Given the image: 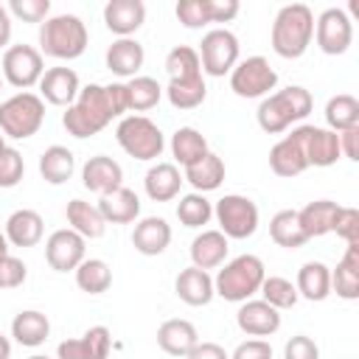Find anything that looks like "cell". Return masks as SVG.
<instances>
[{
  "label": "cell",
  "mask_w": 359,
  "mask_h": 359,
  "mask_svg": "<svg viewBox=\"0 0 359 359\" xmlns=\"http://www.w3.org/2000/svg\"><path fill=\"white\" fill-rule=\"evenodd\" d=\"M123 112H129L126 84H87L62 115V123L67 135L81 140L98 135L112 123V118H121Z\"/></svg>",
  "instance_id": "1"
},
{
  "label": "cell",
  "mask_w": 359,
  "mask_h": 359,
  "mask_svg": "<svg viewBox=\"0 0 359 359\" xmlns=\"http://www.w3.org/2000/svg\"><path fill=\"white\" fill-rule=\"evenodd\" d=\"M314 36V14L306 3H289L275 14L272 22V50L283 59H300Z\"/></svg>",
  "instance_id": "2"
},
{
  "label": "cell",
  "mask_w": 359,
  "mask_h": 359,
  "mask_svg": "<svg viewBox=\"0 0 359 359\" xmlns=\"http://www.w3.org/2000/svg\"><path fill=\"white\" fill-rule=\"evenodd\" d=\"M311 93L300 84H289L278 93H269L261 104H258V126L266 132V135H280L286 132L292 123L303 121L309 112H311Z\"/></svg>",
  "instance_id": "3"
},
{
  "label": "cell",
  "mask_w": 359,
  "mask_h": 359,
  "mask_svg": "<svg viewBox=\"0 0 359 359\" xmlns=\"http://www.w3.org/2000/svg\"><path fill=\"white\" fill-rule=\"evenodd\" d=\"M266 278V269H264V261L258 255H238L233 261H227L216 278H213V292L230 303H244L250 300L261 283Z\"/></svg>",
  "instance_id": "4"
},
{
  "label": "cell",
  "mask_w": 359,
  "mask_h": 359,
  "mask_svg": "<svg viewBox=\"0 0 359 359\" xmlns=\"http://www.w3.org/2000/svg\"><path fill=\"white\" fill-rule=\"evenodd\" d=\"M87 39V25L76 14H56L39 25V53L53 59H79Z\"/></svg>",
  "instance_id": "5"
},
{
  "label": "cell",
  "mask_w": 359,
  "mask_h": 359,
  "mask_svg": "<svg viewBox=\"0 0 359 359\" xmlns=\"http://www.w3.org/2000/svg\"><path fill=\"white\" fill-rule=\"evenodd\" d=\"M45 121V101L34 93H17L0 104V132L11 140H25L39 132Z\"/></svg>",
  "instance_id": "6"
},
{
  "label": "cell",
  "mask_w": 359,
  "mask_h": 359,
  "mask_svg": "<svg viewBox=\"0 0 359 359\" xmlns=\"http://www.w3.org/2000/svg\"><path fill=\"white\" fill-rule=\"evenodd\" d=\"M115 137H118L121 149L135 160H157L165 149V137H163L160 126L154 121H149L146 115L121 118Z\"/></svg>",
  "instance_id": "7"
},
{
  "label": "cell",
  "mask_w": 359,
  "mask_h": 359,
  "mask_svg": "<svg viewBox=\"0 0 359 359\" xmlns=\"http://www.w3.org/2000/svg\"><path fill=\"white\" fill-rule=\"evenodd\" d=\"M213 216L219 222V233L227 238H250L258 230V208L250 196L241 194H224L216 202Z\"/></svg>",
  "instance_id": "8"
},
{
  "label": "cell",
  "mask_w": 359,
  "mask_h": 359,
  "mask_svg": "<svg viewBox=\"0 0 359 359\" xmlns=\"http://www.w3.org/2000/svg\"><path fill=\"white\" fill-rule=\"evenodd\" d=\"M275 84L278 73L264 56H247L230 70V90L238 98H266Z\"/></svg>",
  "instance_id": "9"
},
{
  "label": "cell",
  "mask_w": 359,
  "mask_h": 359,
  "mask_svg": "<svg viewBox=\"0 0 359 359\" xmlns=\"http://www.w3.org/2000/svg\"><path fill=\"white\" fill-rule=\"evenodd\" d=\"M199 65L208 76H224L238 65V39L227 28H213L199 42Z\"/></svg>",
  "instance_id": "10"
},
{
  "label": "cell",
  "mask_w": 359,
  "mask_h": 359,
  "mask_svg": "<svg viewBox=\"0 0 359 359\" xmlns=\"http://www.w3.org/2000/svg\"><path fill=\"white\" fill-rule=\"evenodd\" d=\"M0 70H3V76H6L8 84H14L20 90H28V87L39 84V79L45 73L42 53L36 48H31V45H11L3 53Z\"/></svg>",
  "instance_id": "11"
},
{
  "label": "cell",
  "mask_w": 359,
  "mask_h": 359,
  "mask_svg": "<svg viewBox=\"0 0 359 359\" xmlns=\"http://www.w3.org/2000/svg\"><path fill=\"white\" fill-rule=\"evenodd\" d=\"M306 135L309 126L292 129L286 137H280L272 151H269V168L278 177H297L309 168V154H306Z\"/></svg>",
  "instance_id": "12"
},
{
  "label": "cell",
  "mask_w": 359,
  "mask_h": 359,
  "mask_svg": "<svg viewBox=\"0 0 359 359\" xmlns=\"http://www.w3.org/2000/svg\"><path fill=\"white\" fill-rule=\"evenodd\" d=\"M314 34H317V48L323 53L339 56L353 42V22L342 8H325L314 22Z\"/></svg>",
  "instance_id": "13"
},
{
  "label": "cell",
  "mask_w": 359,
  "mask_h": 359,
  "mask_svg": "<svg viewBox=\"0 0 359 359\" xmlns=\"http://www.w3.org/2000/svg\"><path fill=\"white\" fill-rule=\"evenodd\" d=\"M174 11L185 28H202L208 22H230L238 14V0H180Z\"/></svg>",
  "instance_id": "14"
},
{
  "label": "cell",
  "mask_w": 359,
  "mask_h": 359,
  "mask_svg": "<svg viewBox=\"0 0 359 359\" xmlns=\"http://www.w3.org/2000/svg\"><path fill=\"white\" fill-rule=\"evenodd\" d=\"M84 252H87V238H81L70 227L50 233L45 241V258L56 272H70V269L76 272V266L84 261Z\"/></svg>",
  "instance_id": "15"
},
{
  "label": "cell",
  "mask_w": 359,
  "mask_h": 359,
  "mask_svg": "<svg viewBox=\"0 0 359 359\" xmlns=\"http://www.w3.org/2000/svg\"><path fill=\"white\" fill-rule=\"evenodd\" d=\"M112 348V334L107 325H93L76 339H65L56 348V359H107Z\"/></svg>",
  "instance_id": "16"
},
{
  "label": "cell",
  "mask_w": 359,
  "mask_h": 359,
  "mask_svg": "<svg viewBox=\"0 0 359 359\" xmlns=\"http://www.w3.org/2000/svg\"><path fill=\"white\" fill-rule=\"evenodd\" d=\"M79 73L73 67H50L39 79V98H45L53 107H70L79 95Z\"/></svg>",
  "instance_id": "17"
},
{
  "label": "cell",
  "mask_w": 359,
  "mask_h": 359,
  "mask_svg": "<svg viewBox=\"0 0 359 359\" xmlns=\"http://www.w3.org/2000/svg\"><path fill=\"white\" fill-rule=\"evenodd\" d=\"M81 182H84L87 191L104 196V194H109V191H115V188L123 185V168H121V163H115L112 157L95 154V157H90V160L84 163V168H81Z\"/></svg>",
  "instance_id": "18"
},
{
  "label": "cell",
  "mask_w": 359,
  "mask_h": 359,
  "mask_svg": "<svg viewBox=\"0 0 359 359\" xmlns=\"http://www.w3.org/2000/svg\"><path fill=\"white\" fill-rule=\"evenodd\" d=\"M236 323L250 337H272L280 328V311L272 309L266 300H244Z\"/></svg>",
  "instance_id": "19"
},
{
  "label": "cell",
  "mask_w": 359,
  "mask_h": 359,
  "mask_svg": "<svg viewBox=\"0 0 359 359\" xmlns=\"http://www.w3.org/2000/svg\"><path fill=\"white\" fill-rule=\"evenodd\" d=\"M104 22L112 34L132 36L146 22V3L143 0H109L104 6Z\"/></svg>",
  "instance_id": "20"
},
{
  "label": "cell",
  "mask_w": 359,
  "mask_h": 359,
  "mask_svg": "<svg viewBox=\"0 0 359 359\" xmlns=\"http://www.w3.org/2000/svg\"><path fill=\"white\" fill-rule=\"evenodd\" d=\"M95 208H98V213L104 216L107 224H126V222H135L140 216V199L126 185L104 194Z\"/></svg>",
  "instance_id": "21"
},
{
  "label": "cell",
  "mask_w": 359,
  "mask_h": 359,
  "mask_svg": "<svg viewBox=\"0 0 359 359\" xmlns=\"http://www.w3.org/2000/svg\"><path fill=\"white\" fill-rule=\"evenodd\" d=\"M339 208L342 205H337L331 199H317V202H309L306 208H300L297 210V222H300L303 236L306 238H320L325 233H334Z\"/></svg>",
  "instance_id": "22"
},
{
  "label": "cell",
  "mask_w": 359,
  "mask_h": 359,
  "mask_svg": "<svg viewBox=\"0 0 359 359\" xmlns=\"http://www.w3.org/2000/svg\"><path fill=\"white\" fill-rule=\"evenodd\" d=\"M45 233V222L36 210L31 208H20L6 219V241L14 247H34L42 241Z\"/></svg>",
  "instance_id": "23"
},
{
  "label": "cell",
  "mask_w": 359,
  "mask_h": 359,
  "mask_svg": "<svg viewBox=\"0 0 359 359\" xmlns=\"http://www.w3.org/2000/svg\"><path fill=\"white\" fill-rule=\"evenodd\" d=\"M143 45L132 36H121L107 48V67L121 79H135V73L143 67Z\"/></svg>",
  "instance_id": "24"
},
{
  "label": "cell",
  "mask_w": 359,
  "mask_h": 359,
  "mask_svg": "<svg viewBox=\"0 0 359 359\" xmlns=\"http://www.w3.org/2000/svg\"><path fill=\"white\" fill-rule=\"evenodd\" d=\"M132 244L140 255H160L171 244V224L160 216H146L135 224Z\"/></svg>",
  "instance_id": "25"
},
{
  "label": "cell",
  "mask_w": 359,
  "mask_h": 359,
  "mask_svg": "<svg viewBox=\"0 0 359 359\" xmlns=\"http://www.w3.org/2000/svg\"><path fill=\"white\" fill-rule=\"evenodd\" d=\"M227 250H230V244H227V236L224 233H219V230H202L191 241V261H194L196 269H205L208 272V269H216V266L224 264Z\"/></svg>",
  "instance_id": "26"
},
{
  "label": "cell",
  "mask_w": 359,
  "mask_h": 359,
  "mask_svg": "<svg viewBox=\"0 0 359 359\" xmlns=\"http://www.w3.org/2000/svg\"><path fill=\"white\" fill-rule=\"evenodd\" d=\"M199 342V334L194 328V323L188 320H165L160 328H157V345L160 351H165L168 356H188V351Z\"/></svg>",
  "instance_id": "27"
},
{
  "label": "cell",
  "mask_w": 359,
  "mask_h": 359,
  "mask_svg": "<svg viewBox=\"0 0 359 359\" xmlns=\"http://www.w3.org/2000/svg\"><path fill=\"white\" fill-rule=\"evenodd\" d=\"M182 182L185 180L174 163H157L143 177V188H146L149 199H154V202H171L180 194Z\"/></svg>",
  "instance_id": "28"
},
{
  "label": "cell",
  "mask_w": 359,
  "mask_h": 359,
  "mask_svg": "<svg viewBox=\"0 0 359 359\" xmlns=\"http://www.w3.org/2000/svg\"><path fill=\"white\" fill-rule=\"evenodd\" d=\"M174 289H177V297L188 306H208L216 294L213 292V278L205 269H196V266L182 269L174 280Z\"/></svg>",
  "instance_id": "29"
},
{
  "label": "cell",
  "mask_w": 359,
  "mask_h": 359,
  "mask_svg": "<svg viewBox=\"0 0 359 359\" xmlns=\"http://www.w3.org/2000/svg\"><path fill=\"white\" fill-rule=\"evenodd\" d=\"M331 292H337L342 300L359 297V244H348L337 269H331Z\"/></svg>",
  "instance_id": "30"
},
{
  "label": "cell",
  "mask_w": 359,
  "mask_h": 359,
  "mask_svg": "<svg viewBox=\"0 0 359 359\" xmlns=\"http://www.w3.org/2000/svg\"><path fill=\"white\" fill-rule=\"evenodd\" d=\"M297 297H306L311 303H320L331 294V269L323 261H306L297 272Z\"/></svg>",
  "instance_id": "31"
},
{
  "label": "cell",
  "mask_w": 359,
  "mask_h": 359,
  "mask_svg": "<svg viewBox=\"0 0 359 359\" xmlns=\"http://www.w3.org/2000/svg\"><path fill=\"white\" fill-rule=\"evenodd\" d=\"M306 154H309V165H317V168L334 165V163L342 157L337 132L323 129V126H309V135H306Z\"/></svg>",
  "instance_id": "32"
},
{
  "label": "cell",
  "mask_w": 359,
  "mask_h": 359,
  "mask_svg": "<svg viewBox=\"0 0 359 359\" xmlns=\"http://www.w3.org/2000/svg\"><path fill=\"white\" fill-rule=\"evenodd\" d=\"M65 216H67L70 230H76L81 238H101L104 230H107V222L98 213V208L84 202V199H70Z\"/></svg>",
  "instance_id": "33"
},
{
  "label": "cell",
  "mask_w": 359,
  "mask_h": 359,
  "mask_svg": "<svg viewBox=\"0 0 359 359\" xmlns=\"http://www.w3.org/2000/svg\"><path fill=\"white\" fill-rule=\"evenodd\" d=\"M76 171V157L67 146H48L39 157V174L50 185H62L73 177Z\"/></svg>",
  "instance_id": "34"
},
{
  "label": "cell",
  "mask_w": 359,
  "mask_h": 359,
  "mask_svg": "<svg viewBox=\"0 0 359 359\" xmlns=\"http://www.w3.org/2000/svg\"><path fill=\"white\" fill-rule=\"evenodd\" d=\"M182 180H188V182L196 188V194L216 191V188L224 182V160H222L219 154L208 151L199 163H194V165H188V168H185Z\"/></svg>",
  "instance_id": "35"
},
{
  "label": "cell",
  "mask_w": 359,
  "mask_h": 359,
  "mask_svg": "<svg viewBox=\"0 0 359 359\" xmlns=\"http://www.w3.org/2000/svg\"><path fill=\"white\" fill-rule=\"evenodd\" d=\"M48 334H50V323H48V317H45L42 311L28 309V311H20V314L11 320V337H14L20 345H25V348L42 345V342L48 339Z\"/></svg>",
  "instance_id": "36"
},
{
  "label": "cell",
  "mask_w": 359,
  "mask_h": 359,
  "mask_svg": "<svg viewBox=\"0 0 359 359\" xmlns=\"http://www.w3.org/2000/svg\"><path fill=\"white\" fill-rule=\"evenodd\" d=\"M171 151H174L177 163L188 168V165L199 163L210 149H208V137H205L199 129H194V126H180V129L171 135Z\"/></svg>",
  "instance_id": "37"
},
{
  "label": "cell",
  "mask_w": 359,
  "mask_h": 359,
  "mask_svg": "<svg viewBox=\"0 0 359 359\" xmlns=\"http://www.w3.org/2000/svg\"><path fill=\"white\" fill-rule=\"evenodd\" d=\"M165 73L168 81H191L202 76V65H199V53L191 45H177L168 50L165 56Z\"/></svg>",
  "instance_id": "38"
},
{
  "label": "cell",
  "mask_w": 359,
  "mask_h": 359,
  "mask_svg": "<svg viewBox=\"0 0 359 359\" xmlns=\"http://www.w3.org/2000/svg\"><path fill=\"white\" fill-rule=\"evenodd\" d=\"M325 123L331 132H345L359 126V101L348 93H339L334 98H328L325 104Z\"/></svg>",
  "instance_id": "39"
},
{
  "label": "cell",
  "mask_w": 359,
  "mask_h": 359,
  "mask_svg": "<svg viewBox=\"0 0 359 359\" xmlns=\"http://www.w3.org/2000/svg\"><path fill=\"white\" fill-rule=\"evenodd\" d=\"M269 236H272V241L278 247H286V250H297V247H303L309 241L303 236V230H300L297 210H278L269 219Z\"/></svg>",
  "instance_id": "40"
},
{
  "label": "cell",
  "mask_w": 359,
  "mask_h": 359,
  "mask_svg": "<svg viewBox=\"0 0 359 359\" xmlns=\"http://www.w3.org/2000/svg\"><path fill=\"white\" fill-rule=\"evenodd\" d=\"M76 283L87 294H101V292H107L112 286V269L101 258H84L76 266Z\"/></svg>",
  "instance_id": "41"
},
{
  "label": "cell",
  "mask_w": 359,
  "mask_h": 359,
  "mask_svg": "<svg viewBox=\"0 0 359 359\" xmlns=\"http://www.w3.org/2000/svg\"><path fill=\"white\" fill-rule=\"evenodd\" d=\"M163 98V87L157 79L151 76H135L126 81V101H129V109L135 112H146L151 107H157Z\"/></svg>",
  "instance_id": "42"
},
{
  "label": "cell",
  "mask_w": 359,
  "mask_h": 359,
  "mask_svg": "<svg viewBox=\"0 0 359 359\" xmlns=\"http://www.w3.org/2000/svg\"><path fill=\"white\" fill-rule=\"evenodd\" d=\"M165 95H168L171 107H177V109H194V107H199V104L205 101V95H208L205 76L191 79V81H168Z\"/></svg>",
  "instance_id": "43"
},
{
  "label": "cell",
  "mask_w": 359,
  "mask_h": 359,
  "mask_svg": "<svg viewBox=\"0 0 359 359\" xmlns=\"http://www.w3.org/2000/svg\"><path fill=\"white\" fill-rule=\"evenodd\" d=\"M213 216V205L205 199V194H185L180 196L177 202V219L185 224V227H202L208 224Z\"/></svg>",
  "instance_id": "44"
},
{
  "label": "cell",
  "mask_w": 359,
  "mask_h": 359,
  "mask_svg": "<svg viewBox=\"0 0 359 359\" xmlns=\"http://www.w3.org/2000/svg\"><path fill=\"white\" fill-rule=\"evenodd\" d=\"M264 297L261 300H266L272 309H292L294 303H297V289H294V283L292 280H286V278H280V275H266L264 278V283H261V289H258Z\"/></svg>",
  "instance_id": "45"
},
{
  "label": "cell",
  "mask_w": 359,
  "mask_h": 359,
  "mask_svg": "<svg viewBox=\"0 0 359 359\" xmlns=\"http://www.w3.org/2000/svg\"><path fill=\"white\" fill-rule=\"evenodd\" d=\"M25 174V163L22 154L11 146H6L0 151V188H14Z\"/></svg>",
  "instance_id": "46"
},
{
  "label": "cell",
  "mask_w": 359,
  "mask_h": 359,
  "mask_svg": "<svg viewBox=\"0 0 359 359\" xmlns=\"http://www.w3.org/2000/svg\"><path fill=\"white\" fill-rule=\"evenodd\" d=\"M8 14L20 17L22 22H42L50 14V0H11Z\"/></svg>",
  "instance_id": "47"
},
{
  "label": "cell",
  "mask_w": 359,
  "mask_h": 359,
  "mask_svg": "<svg viewBox=\"0 0 359 359\" xmlns=\"http://www.w3.org/2000/svg\"><path fill=\"white\" fill-rule=\"evenodd\" d=\"M28 278V266L14 258V255H3L0 258V289H17L22 286Z\"/></svg>",
  "instance_id": "48"
},
{
  "label": "cell",
  "mask_w": 359,
  "mask_h": 359,
  "mask_svg": "<svg viewBox=\"0 0 359 359\" xmlns=\"http://www.w3.org/2000/svg\"><path fill=\"white\" fill-rule=\"evenodd\" d=\"M334 233L345 238V244H359V210L356 208H339Z\"/></svg>",
  "instance_id": "49"
},
{
  "label": "cell",
  "mask_w": 359,
  "mask_h": 359,
  "mask_svg": "<svg viewBox=\"0 0 359 359\" xmlns=\"http://www.w3.org/2000/svg\"><path fill=\"white\" fill-rule=\"evenodd\" d=\"M283 359H320V348L311 337L294 334L283 348Z\"/></svg>",
  "instance_id": "50"
},
{
  "label": "cell",
  "mask_w": 359,
  "mask_h": 359,
  "mask_svg": "<svg viewBox=\"0 0 359 359\" xmlns=\"http://www.w3.org/2000/svg\"><path fill=\"white\" fill-rule=\"evenodd\" d=\"M230 359H272V345L266 339H247L233 351Z\"/></svg>",
  "instance_id": "51"
},
{
  "label": "cell",
  "mask_w": 359,
  "mask_h": 359,
  "mask_svg": "<svg viewBox=\"0 0 359 359\" xmlns=\"http://www.w3.org/2000/svg\"><path fill=\"white\" fill-rule=\"evenodd\" d=\"M185 359H230V356H227V351H224L222 345H216V342H196V345L188 351Z\"/></svg>",
  "instance_id": "52"
},
{
  "label": "cell",
  "mask_w": 359,
  "mask_h": 359,
  "mask_svg": "<svg viewBox=\"0 0 359 359\" xmlns=\"http://www.w3.org/2000/svg\"><path fill=\"white\" fill-rule=\"evenodd\" d=\"M339 137V151L348 157V160H359V151H356V137H359V126L353 129H345L337 135Z\"/></svg>",
  "instance_id": "53"
},
{
  "label": "cell",
  "mask_w": 359,
  "mask_h": 359,
  "mask_svg": "<svg viewBox=\"0 0 359 359\" xmlns=\"http://www.w3.org/2000/svg\"><path fill=\"white\" fill-rule=\"evenodd\" d=\"M8 39H11V14L6 6H0V48L8 45Z\"/></svg>",
  "instance_id": "54"
},
{
  "label": "cell",
  "mask_w": 359,
  "mask_h": 359,
  "mask_svg": "<svg viewBox=\"0 0 359 359\" xmlns=\"http://www.w3.org/2000/svg\"><path fill=\"white\" fill-rule=\"evenodd\" d=\"M8 356H11V342H8V337L0 334V359H8Z\"/></svg>",
  "instance_id": "55"
},
{
  "label": "cell",
  "mask_w": 359,
  "mask_h": 359,
  "mask_svg": "<svg viewBox=\"0 0 359 359\" xmlns=\"http://www.w3.org/2000/svg\"><path fill=\"white\" fill-rule=\"evenodd\" d=\"M8 255V241H6V233H0V258Z\"/></svg>",
  "instance_id": "56"
},
{
  "label": "cell",
  "mask_w": 359,
  "mask_h": 359,
  "mask_svg": "<svg viewBox=\"0 0 359 359\" xmlns=\"http://www.w3.org/2000/svg\"><path fill=\"white\" fill-rule=\"evenodd\" d=\"M28 359H50V356H45V353H34V356H28Z\"/></svg>",
  "instance_id": "57"
},
{
  "label": "cell",
  "mask_w": 359,
  "mask_h": 359,
  "mask_svg": "<svg viewBox=\"0 0 359 359\" xmlns=\"http://www.w3.org/2000/svg\"><path fill=\"white\" fill-rule=\"evenodd\" d=\"M6 149V137H3V132H0V151Z\"/></svg>",
  "instance_id": "58"
},
{
  "label": "cell",
  "mask_w": 359,
  "mask_h": 359,
  "mask_svg": "<svg viewBox=\"0 0 359 359\" xmlns=\"http://www.w3.org/2000/svg\"><path fill=\"white\" fill-rule=\"evenodd\" d=\"M0 90H3V76H0Z\"/></svg>",
  "instance_id": "59"
}]
</instances>
